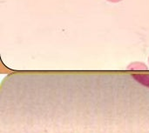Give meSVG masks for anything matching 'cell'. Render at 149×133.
Here are the masks:
<instances>
[{"label": "cell", "instance_id": "1", "mask_svg": "<svg viewBox=\"0 0 149 133\" xmlns=\"http://www.w3.org/2000/svg\"><path fill=\"white\" fill-rule=\"evenodd\" d=\"M133 78L140 84L149 87V74H134L133 75Z\"/></svg>", "mask_w": 149, "mask_h": 133}, {"label": "cell", "instance_id": "2", "mask_svg": "<svg viewBox=\"0 0 149 133\" xmlns=\"http://www.w3.org/2000/svg\"><path fill=\"white\" fill-rule=\"evenodd\" d=\"M107 1L111 2V3H119V2H120V1H122V0H107Z\"/></svg>", "mask_w": 149, "mask_h": 133}, {"label": "cell", "instance_id": "3", "mask_svg": "<svg viewBox=\"0 0 149 133\" xmlns=\"http://www.w3.org/2000/svg\"><path fill=\"white\" fill-rule=\"evenodd\" d=\"M148 61H149V58H148Z\"/></svg>", "mask_w": 149, "mask_h": 133}]
</instances>
